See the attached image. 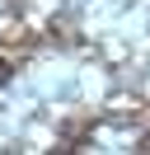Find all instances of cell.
Wrapping results in <instances>:
<instances>
[{
	"label": "cell",
	"mask_w": 150,
	"mask_h": 155,
	"mask_svg": "<svg viewBox=\"0 0 150 155\" xmlns=\"http://www.w3.org/2000/svg\"><path fill=\"white\" fill-rule=\"evenodd\" d=\"M14 75V52H0V85Z\"/></svg>",
	"instance_id": "obj_2"
},
{
	"label": "cell",
	"mask_w": 150,
	"mask_h": 155,
	"mask_svg": "<svg viewBox=\"0 0 150 155\" xmlns=\"http://www.w3.org/2000/svg\"><path fill=\"white\" fill-rule=\"evenodd\" d=\"M42 42H56V47H75V42H80V24H75L70 14H56V19L42 28Z\"/></svg>",
	"instance_id": "obj_1"
}]
</instances>
